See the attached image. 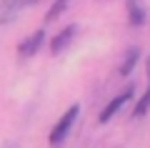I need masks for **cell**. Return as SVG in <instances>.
Returning <instances> with one entry per match:
<instances>
[{
    "label": "cell",
    "mask_w": 150,
    "mask_h": 148,
    "mask_svg": "<svg viewBox=\"0 0 150 148\" xmlns=\"http://www.w3.org/2000/svg\"><path fill=\"white\" fill-rule=\"evenodd\" d=\"M78 116H80V106H78V103H75V106H70L68 111L60 116V121L55 123L53 131H50V146H53V148H60L65 141H68L70 131H73L75 121H78Z\"/></svg>",
    "instance_id": "obj_1"
},
{
    "label": "cell",
    "mask_w": 150,
    "mask_h": 148,
    "mask_svg": "<svg viewBox=\"0 0 150 148\" xmlns=\"http://www.w3.org/2000/svg\"><path fill=\"white\" fill-rule=\"evenodd\" d=\"M35 3H40V0H0V25L13 23L25 8L35 5Z\"/></svg>",
    "instance_id": "obj_2"
},
{
    "label": "cell",
    "mask_w": 150,
    "mask_h": 148,
    "mask_svg": "<svg viewBox=\"0 0 150 148\" xmlns=\"http://www.w3.org/2000/svg\"><path fill=\"white\" fill-rule=\"evenodd\" d=\"M133 93H135V88H133V85H128L125 90H120V93L115 95V98H112V101L108 103L105 108H103V113H100V123H108V121H112V118H115V113H118L120 108H123L125 103H128L130 98H133Z\"/></svg>",
    "instance_id": "obj_3"
},
{
    "label": "cell",
    "mask_w": 150,
    "mask_h": 148,
    "mask_svg": "<svg viewBox=\"0 0 150 148\" xmlns=\"http://www.w3.org/2000/svg\"><path fill=\"white\" fill-rule=\"evenodd\" d=\"M75 30H78V28H75V25H68V28H65V30H60L58 35L53 38V43H50V50H53V55L63 53L65 48H68L70 43H73V38H75Z\"/></svg>",
    "instance_id": "obj_4"
},
{
    "label": "cell",
    "mask_w": 150,
    "mask_h": 148,
    "mask_svg": "<svg viewBox=\"0 0 150 148\" xmlns=\"http://www.w3.org/2000/svg\"><path fill=\"white\" fill-rule=\"evenodd\" d=\"M43 38H45V33H43V30L33 33V35L28 38V40H23V43H20L18 53H20L23 58H30V55H35V53H38V48L43 45Z\"/></svg>",
    "instance_id": "obj_5"
},
{
    "label": "cell",
    "mask_w": 150,
    "mask_h": 148,
    "mask_svg": "<svg viewBox=\"0 0 150 148\" xmlns=\"http://www.w3.org/2000/svg\"><path fill=\"white\" fill-rule=\"evenodd\" d=\"M128 15H130V25L135 28L145 25V8L140 0H128Z\"/></svg>",
    "instance_id": "obj_6"
},
{
    "label": "cell",
    "mask_w": 150,
    "mask_h": 148,
    "mask_svg": "<svg viewBox=\"0 0 150 148\" xmlns=\"http://www.w3.org/2000/svg\"><path fill=\"white\" fill-rule=\"evenodd\" d=\"M148 111H150V60H148V88H145V93L140 95V101H138V106H135L133 116L135 118H143Z\"/></svg>",
    "instance_id": "obj_7"
},
{
    "label": "cell",
    "mask_w": 150,
    "mask_h": 148,
    "mask_svg": "<svg viewBox=\"0 0 150 148\" xmlns=\"http://www.w3.org/2000/svg\"><path fill=\"white\" fill-rule=\"evenodd\" d=\"M138 58H140V50H138V48H130L128 53H125L123 65H120V75H130V73H133V68H135V63H138Z\"/></svg>",
    "instance_id": "obj_8"
},
{
    "label": "cell",
    "mask_w": 150,
    "mask_h": 148,
    "mask_svg": "<svg viewBox=\"0 0 150 148\" xmlns=\"http://www.w3.org/2000/svg\"><path fill=\"white\" fill-rule=\"evenodd\" d=\"M68 3H70V0H55V3H53V8L48 10V23H53L55 18H60V13H63L65 8H68Z\"/></svg>",
    "instance_id": "obj_9"
},
{
    "label": "cell",
    "mask_w": 150,
    "mask_h": 148,
    "mask_svg": "<svg viewBox=\"0 0 150 148\" xmlns=\"http://www.w3.org/2000/svg\"><path fill=\"white\" fill-rule=\"evenodd\" d=\"M8 148H13V146H8Z\"/></svg>",
    "instance_id": "obj_10"
}]
</instances>
